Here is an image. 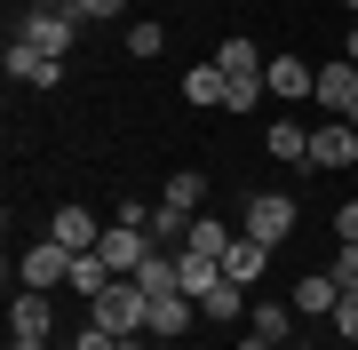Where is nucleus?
<instances>
[{
  "instance_id": "obj_9",
  "label": "nucleus",
  "mask_w": 358,
  "mask_h": 350,
  "mask_svg": "<svg viewBox=\"0 0 358 350\" xmlns=\"http://www.w3.org/2000/svg\"><path fill=\"white\" fill-rule=\"evenodd\" d=\"M350 159H358V128H350V119L310 128V168H350Z\"/></svg>"
},
{
  "instance_id": "obj_8",
  "label": "nucleus",
  "mask_w": 358,
  "mask_h": 350,
  "mask_svg": "<svg viewBox=\"0 0 358 350\" xmlns=\"http://www.w3.org/2000/svg\"><path fill=\"white\" fill-rule=\"evenodd\" d=\"M96 255H103V263H112V271H120V279H136V263H143V255H152V239H143V231H136V223H103V247H96Z\"/></svg>"
},
{
  "instance_id": "obj_30",
  "label": "nucleus",
  "mask_w": 358,
  "mask_h": 350,
  "mask_svg": "<svg viewBox=\"0 0 358 350\" xmlns=\"http://www.w3.org/2000/svg\"><path fill=\"white\" fill-rule=\"evenodd\" d=\"M32 8H80V0H32Z\"/></svg>"
},
{
  "instance_id": "obj_6",
  "label": "nucleus",
  "mask_w": 358,
  "mask_h": 350,
  "mask_svg": "<svg viewBox=\"0 0 358 350\" xmlns=\"http://www.w3.org/2000/svg\"><path fill=\"white\" fill-rule=\"evenodd\" d=\"M263 88L279 96V104H303V96H319V72H310L303 56H271V64H263Z\"/></svg>"
},
{
  "instance_id": "obj_14",
  "label": "nucleus",
  "mask_w": 358,
  "mask_h": 350,
  "mask_svg": "<svg viewBox=\"0 0 358 350\" xmlns=\"http://www.w3.org/2000/svg\"><path fill=\"white\" fill-rule=\"evenodd\" d=\"M263 263H271V247H263V239H247V231L223 247V279H239V286H255V279H263Z\"/></svg>"
},
{
  "instance_id": "obj_10",
  "label": "nucleus",
  "mask_w": 358,
  "mask_h": 350,
  "mask_svg": "<svg viewBox=\"0 0 358 350\" xmlns=\"http://www.w3.org/2000/svg\"><path fill=\"white\" fill-rule=\"evenodd\" d=\"M183 96H192L199 112H231V72L207 56V64H192V72H183Z\"/></svg>"
},
{
  "instance_id": "obj_1",
  "label": "nucleus",
  "mask_w": 358,
  "mask_h": 350,
  "mask_svg": "<svg viewBox=\"0 0 358 350\" xmlns=\"http://www.w3.org/2000/svg\"><path fill=\"white\" fill-rule=\"evenodd\" d=\"M143 311H152V295H143V286L136 279H112V286H103V295H96V326H103V335H143Z\"/></svg>"
},
{
  "instance_id": "obj_27",
  "label": "nucleus",
  "mask_w": 358,
  "mask_h": 350,
  "mask_svg": "<svg viewBox=\"0 0 358 350\" xmlns=\"http://www.w3.org/2000/svg\"><path fill=\"white\" fill-rule=\"evenodd\" d=\"M128 8V0H80V16H88V24H103V16H120Z\"/></svg>"
},
{
  "instance_id": "obj_20",
  "label": "nucleus",
  "mask_w": 358,
  "mask_h": 350,
  "mask_svg": "<svg viewBox=\"0 0 358 350\" xmlns=\"http://www.w3.org/2000/svg\"><path fill=\"white\" fill-rule=\"evenodd\" d=\"M167 207H183V215H199V199H207V175H192V168H183V175H167Z\"/></svg>"
},
{
  "instance_id": "obj_22",
  "label": "nucleus",
  "mask_w": 358,
  "mask_h": 350,
  "mask_svg": "<svg viewBox=\"0 0 358 350\" xmlns=\"http://www.w3.org/2000/svg\"><path fill=\"white\" fill-rule=\"evenodd\" d=\"M255 335L287 342V335H294V302H255Z\"/></svg>"
},
{
  "instance_id": "obj_11",
  "label": "nucleus",
  "mask_w": 358,
  "mask_h": 350,
  "mask_svg": "<svg viewBox=\"0 0 358 350\" xmlns=\"http://www.w3.org/2000/svg\"><path fill=\"white\" fill-rule=\"evenodd\" d=\"M48 239L72 247V255H88V247H103V223H96L88 207H56V215H48Z\"/></svg>"
},
{
  "instance_id": "obj_7",
  "label": "nucleus",
  "mask_w": 358,
  "mask_h": 350,
  "mask_svg": "<svg viewBox=\"0 0 358 350\" xmlns=\"http://www.w3.org/2000/svg\"><path fill=\"white\" fill-rule=\"evenodd\" d=\"M0 64H8V80H24V88H56V80H64V64H56V56H40L24 32L8 40V56H0Z\"/></svg>"
},
{
  "instance_id": "obj_25",
  "label": "nucleus",
  "mask_w": 358,
  "mask_h": 350,
  "mask_svg": "<svg viewBox=\"0 0 358 350\" xmlns=\"http://www.w3.org/2000/svg\"><path fill=\"white\" fill-rule=\"evenodd\" d=\"M334 335H343V342H358V295H343V302H334Z\"/></svg>"
},
{
  "instance_id": "obj_32",
  "label": "nucleus",
  "mask_w": 358,
  "mask_h": 350,
  "mask_svg": "<svg viewBox=\"0 0 358 350\" xmlns=\"http://www.w3.org/2000/svg\"><path fill=\"white\" fill-rule=\"evenodd\" d=\"M343 8H350V16H358V0H343Z\"/></svg>"
},
{
  "instance_id": "obj_2",
  "label": "nucleus",
  "mask_w": 358,
  "mask_h": 350,
  "mask_svg": "<svg viewBox=\"0 0 358 350\" xmlns=\"http://www.w3.org/2000/svg\"><path fill=\"white\" fill-rule=\"evenodd\" d=\"M80 24H88L80 8H32V16H24V40H32L40 56H56V64H64V56L80 48Z\"/></svg>"
},
{
  "instance_id": "obj_4",
  "label": "nucleus",
  "mask_w": 358,
  "mask_h": 350,
  "mask_svg": "<svg viewBox=\"0 0 358 350\" xmlns=\"http://www.w3.org/2000/svg\"><path fill=\"white\" fill-rule=\"evenodd\" d=\"M16 271H24V286H32V295H56V286L72 279V247H56V239H32Z\"/></svg>"
},
{
  "instance_id": "obj_35",
  "label": "nucleus",
  "mask_w": 358,
  "mask_h": 350,
  "mask_svg": "<svg viewBox=\"0 0 358 350\" xmlns=\"http://www.w3.org/2000/svg\"><path fill=\"white\" fill-rule=\"evenodd\" d=\"M279 350H287V342H279Z\"/></svg>"
},
{
  "instance_id": "obj_19",
  "label": "nucleus",
  "mask_w": 358,
  "mask_h": 350,
  "mask_svg": "<svg viewBox=\"0 0 358 350\" xmlns=\"http://www.w3.org/2000/svg\"><path fill=\"white\" fill-rule=\"evenodd\" d=\"M271 159H310V128L303 119H271Z\"/></svg>"
},
{
  "instance_id": "obj_29",
  "label": "nucleus",
  "mask_w": 358,
  "mask_h": 350,
  "mask_svg": "<svg viewBox=\"0 0 358 350\" xmlns=\"http://www.w3.org/2000/svg\"><path fill=\"white\" fill-rule=\"evenodd\" d=\"M343 56H350V64H358V24H350V40H343Z\"/></svg>"
},
{
  "instance_id": "obj_33",
  "label": "nucleus",
  "mask_w": 358,
  "mask_h": 350,
  "mask_svg": "<svg viewBox=\"0 0 358 350\" xmlns=\"http://www.w3.org/2000/svg\"><path fill=\"white\" fill-rule=\"evenodd\" d=\"M152 350H176V342H152Z\"/></svg>"
},
{
  "instance_id": "obj_21",
  "label": "nucleus",
  "mask_w": 358,
  "mask_h": 350,
  "mask_svg": "<svg viewBox=\"0 0 358 350\" xmlns=\"http://www.w3.org/2000/svg\"><path fill=\"white\" fill-rule=\"evenodd\" d=\"M231 239H239V231H223L215 215H199V223H192V239H183V247H192V255H215V263H223V247H231Z\"/></svg>"
},
{
  "instance_id": "obj_13",
  "label": "nucleus",
  "mask_w": 358,
  "mask_h": 350,
  "mask_svg": "<svg viewBox=\"0 0 358 350\" xmlns=\"http://www.w3.org/2000/svg\"><path fill=\"white\" fill-rule=\"evenodd\" d=\"M8 335H32V342H48V335H56V311H48V295H32V286H24V295L8 302Z\"/></svg>"
},
{
  "instance_id": "obj_16",
  "label": "nucleus",
  "mask_w": 358,
  "mask_h": 350,
  "mask_svg": "<svg viewBox=\"0 0 358 350\" xmlns=\"http://www.w3.org/2000/svg\"><path fill=\"white\" fill-rule=\"evenodd\" d=\"M112 279H120V271H112V263H103L96 247H88V255H72V279H64V286H72L80 302H96V295H103V286H112Z\"/></svg>"
},
{
  "instance_id": "obj_3",
  "label": "nucleus",
  "mask_w": 358,
  "mask_h": 350,
  "mask_svg": "<svg viewBox=\"0 0 358 350\" xmlns=\"http://www.w3.org/2000/svg\"><path fill=\"white\" fill-rule=\"evenodd\" d=\"M239 231L263 239V247H279V239L294 231V199H287V191H255V199H247V215H239Z\"/></svg>"
},
{
  "instance_id": "obj_24",
  "label": "nucleus",
  "mask_w": 358,
  "mask_h": 350,
  "mask_svg": "<svg viewBox=\"0 0 358 350\" xmlns=\"http://www.w3.org/2000/svg\"><path fill=\"white\" fill-rule=\"evenodd\" d=\"M334 286H343V295H358V247H334Z\"/></svg>"
},
{
  "instance_id": "obj_31",
  "label": "nucleus",
  "mask_w": 358,
  "mask_h": 350,
  "mask_svg": "<svg viewBox=\"0 0 358 350\" xmlns=\"http://www.w3.org/2000/svg\"><path fill=\"white\" fill-rule=\"evenodd\" d=\"M343 119H350V128H358V104H350V112H343Z\"/></svg>"
},
{
  "instance_id": "obj_17",
  "label": "nucleus",
  "mask_w": 358,
  "mask_h": 350,
  "mask_svg": "<svg viewBox=\"0 0 358 350\" xmlns=\"http://www.w3.org/2000/svg\"><path fill=\"white\" fill-rule=\"evenodd\" d=\"M215 64H223L231 80H263V64H271V56L255 48V40H239V32H231V40H223V48H215Z\"/></svg>"
},
{
  "instance_id": "obj_18",
  "label": "nucleus",
  "mask_w": 358,
  "mask_h": 350,
  "mask_svg": "<svg viewBox=\"0 0 358 350\" xmlns=\"http://www.w3.org/2000/svg\"><path fill=\"white\" fill-rule=\"evenodd\" d=\"M239 311H247V286H239V279H215V286L199 295V319H215V326L239 319Z\"/></svg>"
},
{
  "instance_id": "obj_28",
  "label": "nucleus",
  "mask_w": 358,
  "mask_h": 350,
  "mask_svg": "<svg viewBox=\"0 0 358 350\" xmlns=\"http://www.w3.org/2000/svg\"><path fill=\"white\" fill-rule=\"evenodd\" d=\"M8 350H48V342H32V335H8Z\"/></svg>"
},
{
  "instance_id": "obj_12",
  "label": "nucleus",
  "mask_w": 358,
  "mask_h": 350,
  "mask_svg": "<svg viewBox=\"0 0 358 350\" xmlns=\"http://www.w3.org/2000/svg\"><path fill=\"white\" fill-rule=\"evenodd\" d=\"M319 104H327L334 119H343V112L358 104V64H350V56H334V64H319Z\"/></svg>"
},
{
  "instance_id": "obj_34",
  "label": "nucleus",
  "mask_w": 358,
  "mask_h": 350,
  "mask_svg": "<svg viewBox=\"0 0 358 350\" xmlns=\"http://www.w3.org/2000/svg\"><path fill=\"white\" fill-rule=\"evenodd\" d=\"M294 350H310V342H294Z\"/></svg>"
},
{
  "instance_id": "obj_23",
  "label": "nucleus",
  "mask_w": 358,
  "mask_h": 350,
  "mask_svg": "<svg viewBox=\"0 0 358 350\" xmlns=\"http://www.w3.org/2000/svg\"><path fill=\"white\" fill-rule=\"evenodd\" d=\"M159 48H167V32L152 24V16H143V24L128 32V56H143V64H152V56H159Z\"/></svg>"
},
{
  "instance_id": "obj_5",
  "label": "nucleus",
  "mask_w": 358,
  "mask_h": 350,
  "mask_svg": "<svg viewBox=\"0 0 358 350\" xmlns=\"http://www.w3.org/2000/svg\"><path fill=\"white\" fill-rule=\"evenodd\" d=\"M192 319H199V302L176 286V295H152V311H143V335H152V342H183V335H192Z\"/></svg>"
},
{
  "instance_id": "obj_15",
  "label": "nucleus",
  "mask_w": 358,
  "mask_h": 350,
  "mask_svg": "<svg viewBox=\"0 0 358 350\" xmlns=\"http://www.w3.org/2000/svg\"><path fill=\"white\" fill-rule=\"evenodd\" d=\"M294 311H310V319H334V302H343V286H334V271H310L303 286H294Z\"/></svg>"
},
{
  "instance_id": "obj_26",
  "label": "nucleus",
  "mask_w": 358,
  "mask_h": 350,
  "mask_svg": "<svg viewBox=\"0 0 358 350\" xmlns=\"http://www.w3.org/2000/svg\"><path fill=\"white\" fill-rule=\"evenodd\" d=\"M334 239H343V247H358V199H343V215H334Z\"/></svg>"
}]
</instances>
